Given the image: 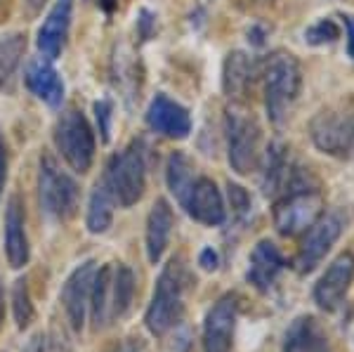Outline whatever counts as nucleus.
<instances>
[{
  "label": "nucleus",
  "mask_w": 354,
  "mask_h": 352,
  "mask_svg": "<svg viewBox=\"0 0 354 352\" xmlns=\"http://www.w3.org/2000/svg\"><path fill=\"white\" fill-rule=\"evenodd\" d=\"M302 85L300 64L290 53H272L262 64V88L265 106L272 123H283Z\"/></svg>",
  "instance_id": "nucleus-1"
},
{
  "label": "nucleus",
  "mask_w": 354,
  "mask_h": 352,
  "mask_svg": "<svg viewBox=\"0 0 354 352\" xmlns=\"http://www.w3.org/2000/svg\"><path fill=\"white\" fill-rule=\"evenodd\" d=\"M182 310H185V270L180 260H170L153 288L151 305L147 310V326L153 336H163L180 322Z\"/></svg>",
  "instance_id": "nucleus-2"
},
{
  "label": "nucleus",
  "mask_w": 354,
  "mask_h": 352,
  "mask_svg": "<svg viewBox=\"0 0 354 352\" xmlns=\"http://www.w3.org/2000/svg\"><path fill=\"white\" fill-rule=\"evenodd\" d=\"M225 130H227V156L230 166L239 175H248L255 170L260 161V142L262 130L253 111L241 104H232L225 113Z\"/></svg>",
  "instance_id": "nucleus-3"
},
{
  "label": "nucleus",
  "mask_w": 354,
  "mask_h": 352,
  "mask_svg": "<svg viewBox=\"0 0 354 352\" xmlns=\"http://www.w3.org/2000/svg\"><path fill=\"white\" fill-rule=\"evenodd\" d=\"M104 185L111 192L113 201L121 206H135L145 194L147 185V163H145V149L142 142L128 145L121 154L111 156L109 166H106Z\"/></svg>",
  "instance_id": "nucleus-4"
},
{
  "label": "nucleus",
  "mask_w": 354,
  "mask_h": 352,
  "mask_svg": "<svg viewBox=\"0 0 354 352\" xmlns=\"http://www.w3.org/2000/svg\"><path fill=\"white\" fill-rule=\"evenodd\" d=\"M312 140L324 154L345 156L354 149V98L322 109L310 123Z\"/></svg>",
  "instance_id": "nucleus-5"
},
{
  "label": "nucleus",
  "mask_w": 354,
  "mask_h": 352,
  "mask_svg": "<svg viewBox=\"0 0 354 352\" xmlns=\"http://www.w3.org/2000/svg\"><path fill=\"white\" fill-rule=\"evenodd\" d=\"M38 198L41 208L53 220H68L76 215L78 208V185L71 175H66L55 161L53 154L41 156L38 166Z\"/></svg>",
  "instance_id": "nucleus-6"
},
{
  "label": "nucleus",
  "mask_w": 354,
  "mask_h": 352,
  "mask_svg": "<svg viewBox=\"0 0 354 352\" xmlns=\"http://www.w3.org/2000/svg\"><path fill=\"white\" fill-rule=\"evenodd\" d=\"M55 145L62 158L76 173H88L95 158V135L78 109H66L55 126Z\"/></svg>",
  "instance_id": "nucleus-7"
},
{
  "label": "nucleus",
  "mask_w": 354,
  "mask_h": 352,
  "mask_svg": "<svg viewBox=\"0 0 354 352\" xmlns=\"http://www.w3.org/2000/svg\"><path fill=\"white\" fill-rule=\"evenodd\" d=\"M322 194L310 187L290 189L274 206V225L283 237H295L322 218Z\"/></svg>",
  "instance_id": "nucleus-8"
},
{
  "label": "nucleus",
  "mask_w": 354,
  "mask_h": 352,
  "mask_svg": "<svg viewBox=\"0 0 354 352\" xmlns=\"http://www.w3.org/2000/svg\"><path fill=\"white\" fill-rule=\"evenodd\" d=\"M236 296L227 293L210 308L203 324V352H232L234 328H236Z\"/></svg>",
  "instance_id": "nucleus-9"
},
{
  "label": "nucleus",
  "mask_w": 354,
  "mask_h": 352,
  "mask_svg": "<svg viewBox=\"0 0 354 352\" xmlns=\"http://www.w3.org/2000/svg\"><path fill=\"white\" fill-rule=\"evenodd\" d=\"M342 232V218L335 213L324 215L317 223L310 227L305 241H302L300 255H298V270L300 272H312L326 258V253L330 251V246L335 243V239Z\"/></svg>",
  "instance_id": "nucleus-10"
},
{
  "label": "nucleus",
  "mask_w": 354,
  "mask_h": 352,
  "mask_svg": "<svg viewBox=\"0 0 354 352\" xmlns=\"http://www.w3.org/2000/svg\"><path fill=\"white\" fill-rule=\"evenodd\" d=\"M95 263L88 260L81 268L71 272V277L66 279L64 288H62V303H64L68 324L73 326V331H81L85 324V312L90 305V291H93V279H95Z\"/></svg>",
  "instance_id": "nucleus-11"
},
{
  "label": "nucleus",
  "mask_w": 354,
  "mask_h": 352,
  "mask_svg": "<svg viewBox=\"0 0 354 352\" xmlns=\"http://www.w3.org/2000/svg\"><path fill=\"white\" fill-rule=\"evenodd\" d=\"M187 213L201 225H222L225 223V201L218 189V185L210 178H196L189 189V194L182 201Z\"/></svg>",
  "instance_id": "nucleus-12"
},
{
  "label": "nucleus",
  "mask_w": 354,
  "mask_h": 352,
  "mask_svg": "<svg viewBox=\"0 0 354 352\" xmlns=\"http://www.w3.org/2000/svg\"><path fill=\"white\" fill-rule=\"evenodd\" d=\"M147 123L151 130L173 140H185L192 133V116L182 104L168 95H156L147 109Z\"/></svg>",
  "instance_id": "nucleus-13"
},
{
  "label": "nucleus",
  "mask_w": 354,
  "mask_h": 352,
  "mask_svg": "<svg viewBox=\"0 0 354 352\" xmlns=\"http://www.w3.org/2000/svg\"><path fill=\"white\" fill-rule=\"evenodd\" d=\"M354 279V258L350 253H342L333 263L328 265V270L324 272V277L319 279L317 288H314V300L319 303V308L324 310H335L345 298L347 288Z\"/></svg>",
  "instance_id": "nucleus-14"
},
{
  "label": "nucleus",
  "mask_w": 354,
  "mask_h": 352,
  "mask_svg": "<svg viewBox=\"0 0 354 352\" xmlns=\"http://www.w3.org/2000/svg\"><path fill=\"white\" fill-rule=\"evenodd\" d=\"M71 12H73V0H55L45 17L43 26L38 28V50L43 53L45 59H57L66 45L68 28H71Z\"/></svg>",
  "instance_id": "nucleus-15"
},
{
  "label": "nucleus",
  "mask_w": 354,
  "mask_h": 352,
  "mask_svg": "<svg viewBox=\"0 0 354 352\" xmlns=\"http://www.w3.org/2000/svg\"><path fill=\"white\" fill-rule=\"evenodd\" d=\"M5 255L15 270L24 268L28 263L26 220L19 196H10L8 208H5Z\"/></svg>",
  "instance_id": "nucleus-16"
},
{
  "label": "nucleus",
  "mask_w": 354,
  "mask_h": 352,
  "mask_svg": "<svg viewBox=\"0 0 354 352\" xmlns=\"http://www.w3.org/2000/svg\"><path fill=\"white\" fill-rule=\"evenodd\" d=\"M283 352H330V340L317 317H298L288 326Z\"/></svg>",
  "instance_id": "nucleus-17"
},
{
  "label": "nucleus",
  "mask_w": 354,
  "mask_h": 352,
  "mask_svg": "<svg viewBox=\"0 0 354 352\" xmlns=\"http://www.w3.org/2000/svg\"><path fill=\"white\" fill-rule=\"evenodd\" d=\"M286 268V260L279 253L270 239H262L250 253V268H248V281L253 284L258 291H270L281 270Z\"/></svg>",
  "instance_id": "nucleus-18"
},
{
  "label": "nucleus",
  "mask_w": 354,
  "mask_h": 352,
  "mask_svg": "<svg viewBox=\"0 0 354 352\" xmlns=\"http://www.w3.org/2000/svg\"><path fill=\"white\" fill-rule=\"evenodd\" d=\"M24 81L26 88L48 106H59L62 100H64V83H62L55 66L50 64V59H45V57L43 59H33L26 66Z\"/></svg>",
  "instance_id": "nucleus-19"
},
{
  "label": "nucleus",
  "mask_w": 354,
  "mask_h": 352,
  "mask_svg": "<svg viewBox=\"0 0 354 352\" xmlns=\"http://www.w3.org/2000/svg\"><path fill=\"white\" fill-rule=\"evenodd\" d=\"M173 208L165 198H158L151 206L149 218H147V255L153 265L163 258L165 248L170 243V234H173Z\"/></svg>",
  "instance_id": "nucleus-20"
},
{
  "label": "nucleus",
  "mask_w": 354,
  "mask_h": 352,
  "mask_svg": "<svg viewBox=\"0 0 354 352\" xmlns=\"http://www.w3.org/2000/svg\"><path fill=\"white\" fill-rule=\"evenodd\" d=\"M255 78V64L245 53H230L225 62V71H222V85H225L227 98L243 100L248 90L253 88Z\"/></svg>",
  "instance_id": "nucleus-21"
},
{
  "label": "nucleus",
  "mask_w": 354,
  "mask_h": 352,
  "mask_svg": "<svg viewBox=\"0 0 354 352\" xmlns=\"http://www.w3.org/2000/svg\"><path fill=\"white\" fill-rule=\"evenodd\" d=\"M135 296V275L128 265H113L111 272V305H109V319L123 317L130 310Z\"/></svg>",
  "instance_id": "nucleus-22"
},
{
  "label": "nucleus",
  "mask_w": 354,
  "mask_h": 352,
  "mask_svg": "<svg viewBox=\"0 0 354 352\" xmlns=\"http://www.w3.org/2000/svg\"><path fill=\"white\" fill-rule=\"evenodd\" d=\"M113 220V196L111 192L106 189L104 183H100L90 194V203H88V230L93 234H104L111 227Z\"/></svg>",
  "instance_id": "nucleus-23"
},
{
  "label": "nucleus",
  "mask_w": 354,
  "mask_h": 352,
  "mask_svg": "<svg viewBox=\"0 0 354 352\" xmlns=\"http://www.w3.org/2000/svg\"><path fill=\"white\" fill-rule=\"evenodd\" d=\"M111 272L113 265H104L95 272L93 291H90V308L97 326H104L109 322V305H111Z\"/></svg>",
  "instance_id": "nucleus-24"
},
{
  "label": "nucleus",
  "mask_w": 354,
  "mask_h": 352,
  "mask_svg": "<svg viewBox=\"0 0 354 352\" xmlns=\"http://www.w3.org/2000/svg\"><path fill=\"white\" fill-rule=\"evenodd\" d=\"M165 178H168L170 192H173L177 201L182 203L187 198V194H189L194 180H196V168H194V163L189 161V156H185L182 151H175V154L168 158V173H165Z\"/></svg>",
  "instance_id": "nucleus-25"
},
{
  "label": "nucleus",
  "mask_w": 354,
  "mask_h": 352,
  "mask_svg": "<svg viewBox=\"0 0 354 352\" xmlns=\"http://www.w3.org/2000/svg\"><path fill=\"white\" fill-rule=\"evenodd\" d=\"M26 50V38L24 33H8L0 36V85L10 81V76L19 66L21 57Z\"/></svg>",
  "instance_id": "nucleus-26"
},
{
  "label": "nucleus",
  "mask_w": 354,
  "mask_h": 352,
  "mask_svg": "<svg viewBox=\"0 0 354 352\" xmlns=\"http://www.w3.org/2000/svg\"><path fill=\"white\" fill-rule=\"evenodd\" d=\"M12 308H15V319L17 326L26 328L33 322V303H31V293H28V284L26 279H17L15 281V291H12Z\"/></svg>",
  "instance_id": "nucleus-27"
},
{
  "label": "nucleus",
  "mask_w": 354,
  "mask_h": 352,
  "mask_svg": "<svg viewBox=\"0 0 354 352\" xmlns=\"http://www.w3.org/2000/svg\"><path fill=\"white\" fill-rule=\"evenodd\" d=\"M340 38V26L333 19H319L305 31V41L310 45H326Z\"/></svg>",
  "instance_id": "nucleus-28"
},
{
  "label": "nucleus",
  "mask_w": 354,
  "mask_h": 352,
  "mask_svg": "<svg viewBox=\"0 0 354 352\" xmlns=\"http://www.w3.org/2000/svg\"><path fill=\"white\" fill-rule=\"evenodd\" d=\"M227 189H230V201H232L234 213H236V215L250 213V196L245 194L243 187H239V185L230 183V187H227Z\"/></svg>",
  "instance_id": "nucleus-29"
},
{
  "label": "nucleus",
  "mask_w": 354,
  "mask_h": 352,
  "mask_svg": "<svg viewBox=\"0 0 354 352\" xmlns=\"http://www.w3.org/2000/svg\"><path fill=\"white\" fill-rule=\"evenodd\" d=\"M95 113H97V121L102 123L100 130H102V138L109 140V118H111V104L106 100L97 102L95 104Z\"/></svg>",
  "instance_id": "nucleus-30"
},
{
  "label": "nucleus",
  "mask_w": 354,
  "mask_h": 352,
  "mask_svg": "<svg viewBox=\"0 0 354 352\" xmlns=\"http://www.w3.org/2000/svg\"><path fill=\"white\" fill-rule=\"evenodd\" d=\"M106 352H145V345H142L137 338H125V340L116 343L111 350H106Z\"/></svg>",
  "instance_id": "nucleus-31"
},
{
  "label": "nucleus",
  "mask_w": 354,
  "mask_h": 352,
  "mask_svg": "<svg viewBox=\"0 0 354 352\" xmlns=\"http://www.w3.org/2000/svg\"><path fill=\"white\" fill-rule=\"evenodd\" d=\"M5 178H8V149H5V142L0 138V194H3Z\"/></svg>",
  "instance_id": "nucleus-32"
},
{
  "label": "nucleus",
  "mask_w": 354,
  "mask_h": 352,
  "mask_svg": "<svg viewBox=\"0 0 354 352\" xmlns=\"http://www.w3.org/2000/svg\"><path fill=\"white\" fill-rule=\"evenodd\" d=\"M198 263L203 265V270H215L218 268V253L213 251V248H205V251L201 253V260Z\"/></svg>",
  "instance_id": "nucleus-33"
},
{
  "label": "nucleus",
  "mask_w": 354,
  "mask_h": 352,
  "mask_svg": "<svg viewBox=\"0 0 354 352\" xmlns=\"http://www.w3.org/2000/svg\"><path fill=\"white\" fill-rule=\"evenodd\" d=\"M345 28H347V53L354 59V17H345Z\"/></svg>",
  "instance_id": "nucleus-34"
},
{
  "label": "nucleus",
  "mask_w": 354,
  "mask_h": 352,
  "mask_svg": "<svg viewBox=\"0 0 354 352\" xmlns=\"http://www.w3.org/2000/svg\"><path fill=\"white\" fill-rule=\"evenodd\" d=\"M48 3V0H24V10L28 17H36L38 12L43 10V5Z\"/></svg>",
  "instance_id": "nucleus-35"
},
{
  "label": "nucleus",
  "mask_w": 354,
  "mask_h": 352,
  "mask_svg": "<svg viewBox=\"0 0 354 352\" xmlns=\"http://www.w3.org/2000/svg\"><path fill=\"white\" fill-rule=\"evenodd\" d=\"M97 5H100L102 10H104L106 15H111L113 10H116V5H118V0H95Z\"/></svg>",
  "instance_id": "nucleus-36"
},
{
  "label": "nucleus",
  "mask_w": 354,
  "mask_h": 352,
  "mask_svg": "<svg viewBox=\"0 0 354 352\" xmlns=\"http://www.w3.org/2000/svg\"><path fill=\"white\" fill-rule=\"evenodd\" d=\"M3 319H5V291L0 286V326H3Z\"/></svg>",
  "instance_id": "nucleus-37"
}]
</instances>
